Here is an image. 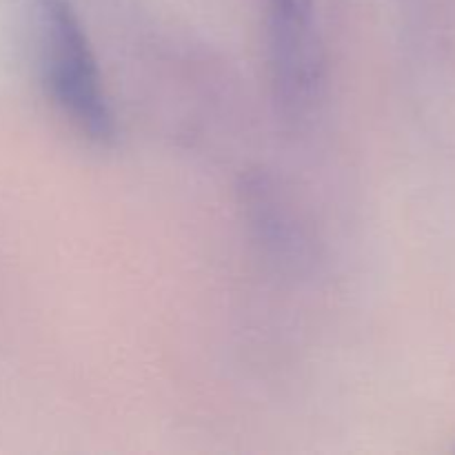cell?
Segmentation results:
<instances>
[{"instance_id": "2", "label": "cell", "mask_w": 455, "mask_h": 455, "mask_svg": "<svg viewBox=\"0 0 455 455\" xmlns=\"http://www.w3.org/2000/svg\"><path fill=\"white\" fill-rule=\"evenodd\" d=\"M275 98L287 116H305L323 83V44L314 0H265Z\"/></svg>"}, {"instance_id": "1", "label": "cell", "mask_w": 455, "mask_h": 455, "mask_svg": "<svg viewBox=\"0 0 455 455\" xmlns=\"http://www.w3.org/2000/svg\"><path fill=\"white\" fill-rule=\"evenodd\" d=\"M40 62L49 93L67 120L96 145L116 140V116L96 56L69 0H38Z\"/></svg>"}]
</instances>
